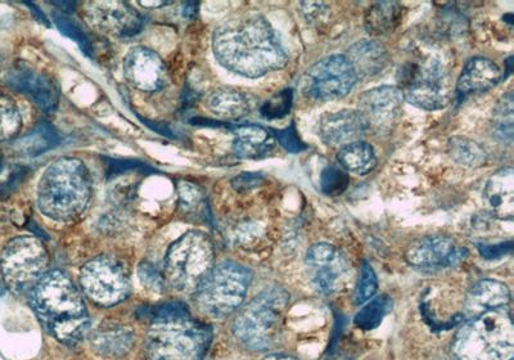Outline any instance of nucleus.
<instances>
[{
	"label": "nucleus",
	"instance_id": "nucleus-1",
	"mask_svg": "<svg viewBox=\"0 0 514 360\" xmlns=\"http://www.w3.org/2000/svg\"><path fill=\"white\" fill-rule=\"evenodd\" d=\"M213 51L220 65L249 79L283 69L288 56L266 17L242 13L225 20L213 36Z\"/></svg>",
	"mask_w": 514,
	"mask_h": 360
},
{
	"label": "nucleus",
	"instance_id": "nucleus-2",
	"mask_svg": "<svg viewBox=\"0 0 514 360\" xmlns=\"http://www.w3.org/2000/svg\"><path fill=\"white\" fill-rule=\"evenodd\" d=\"M27 294L31 309L49 335L71 346L84 340L90 324L87 306L65 273H45Z\"/></svg>",
	"mask_w": 514,
	"mask_h": 360
},
{
	"label": "nucleus",
	"instance_id": "nucleus-3",
	"mask_svg": "<svg viewBox=\"0 0 514 360\" xmlns=\"http://www.w3.org/2000/svg\"><path fill=\"white\" fill-rule=\"evenodd\" d=\"M40 213L54 222H71L87 209L93 180L87 165L75 157H62L44 171L38 184Z\"/></svg>",
	"mask_w": 514,
	"mask_h": 360
},
{
	"label": "nucleus",
	"instance_id": "nucleus-4",
	"mask_svg": "<svg viewBox=\"0 0 514 360\" xmlns=\"http://www.w3.org/2000/svg\"><path fill=\"white\" fill-rule=\"evenodd\" d=\"M514 330L507 309L473 317L455 335L453 360H512Z\"/></svg>",
	"mask_w": 514,
	"mask_h": 360
},
{
	"label": "nucleus",
	"instance_id": "nucleus-5",
	"mask_svg": "<svg viewBox=\"0 0 514 360\" xmlns=\"http://www.w3.org/2000/svg\"><path fill=\"white\" fill-rule=\"evenodd\" d=\"M213 340V331L191 313L152 322L146 340L150 360H202Z\"/></svg>",
	"mask_w": 514,
	"mask_h": 360
},
{
	"label": "nucleus",
	"instance_id": "nucleus-6",
	"mask_svg": "<svg viewBox=\"0 0 514 360\" xmlns=\"http://www.w3.org/2000/svg\"><path fill=\"white\" fill-rule=\"evenodd\" d=\"M290 296L282 288H270L255 297L237 315L234 335L251 350L274 348L281 339Z\"/></svg>",
	"mask_w": 514,
	"mask_h": 360
},
{
	"label": "nucleus",
	"instance_id": "nucleus-7",
	"mask_svg": "<svg viewBox=\"0 0 514 360\" xmlns=\"http://www.w3.org/2000/svg\"><path fill=\"white\" fill-rule=\"evenodd\" d=\"M213 241L207 234L192 231L171 243L165 258V281L175 291L196 294L214 268Z\"/></svg>",
	"mask_w": 514,
	"mask_h": 360
},
{
	"label": "nucleus",
	"instance_id": "nucleus-8",
	"mask_svg": "<svg viewBox=\"0 0 514 360\" xmlns=\"http://www.w3.org/2000/svg\"><path fill=\"white\" fill-rule=\"evenodd\" d=\"M398 88L405 101L422 110H443L449 103L444 63L434 53H413L401 67Z\"/></svg>",
	"mask_w": 514,
	"mask_h": 360
},
{
	"label": "nucleus",
	"instance_id": "nucleus-9",
	"mask_svg": "<svg viewBox=\"0 0 514 360\" xmlns=\"http://www.w3.org/2000/svg\"><path fill=\"white\" fill-rule=\"evenodd\" d=\"M251 279L249 269L234 261H224L198 287L195 294L198 308L210 317H227L242 305Z\"/></svg>",
	"mask_w": 514,
	"mask_h": 360
},
{
	"label": "nucleus",
	"instance_id": "nucleus-10",
	"mask_svg": "<svg viewBox=\"0 0 514 360\" xmlns=\"http://www.w3.org/2000/svg\"><path fill=\"white\" fill-rule=\"evenodd\" d=\"M49 256L38 238L20 236L7 243L0 258V272L13 294H25L47 273Z\"/></svg>",
	"mask_w": 514,
	"mask_h": 360
},
{
	"label": "nucleus",
	"instance_id": "nucleus-11",
	"mask_svg": "<svg viewBox=\"0 0 514 360\" xmlns=\"http://www.w3.org/2000/svg\"><path fill=\"white\" fill-rule=\"evenodd\" d=\"M80 286L93 303L101 306L121 303L130 291L124 265L110 256L88 261L80 272Z\"/></svg>",
	"mask_w": 514,
	"mask_h": 360
},
{
	"label": "nucleus",
	"instance_id": "nucleus-12",
	"mask_svg": "<svg viewBox=\"0 0 514 360\" xmlns=\"http://www.w3.org/2000/svg\"><path fill=\"white\" fill-rule=\"evenodd\" d=\"M356 81L353 66L345 54H333L315 63L306 75V92L318 101H336L354 89Z\"/></svg>",
	"mask_w": 514,
	"mask_h": 360
},
{
	"label": "nucleus",
	"instance_id": "nucleus-13",
	"mask_svg": "<svg viewBox=\"0 0 514 360\" xmlns=\"http://www.w3.org/2000/svg\"><path fill=\"white\" fill-rule=\"evenodd\" d=\"M89 25L116 38H133L143 30L144 17L125 2H88L83 7Z\"/></svg>",
	"mask_w": 514,
	"mask_h": 360
},
{
	"label": "nucleus",
	"instance_id": "nucleus-14",
	"mask_svg": "<svg viewBox=\"0 0 514 360\" xmlns=\"http://www.w3.org/2000/svg\"><path fill=\"white\" fill-rule=\"evenodd\" d=\"M124 76L134 88L148 93L164 89L169 83L164 61L146 47H134L126 54Z\"/></svg>",
	"mask_w": 514,
	"mask_h": 360
},
{
	"label": "nucleus",
	"instance_id": "nucleus-15",
	"mask_svg": "<svg viewBox=\"0 0 514 360\" xmlns=\"http://www.w3.org/2000/svg\"><path fill=\"white\" fill-rule=\"evenodd\" d=\"M467 255L466 249L452 238L430 236L413 243L407 251V261L419 269L453 268Z\"/></svg>",
	"mask_w": 514,
	"mask_h": 360
},
{
	"label": "nucleus",
	"instance_id": "nucleus-16",
	"mask_svg": "<svg viewBox=\"0 0 514 360\" xmlns=\"http://www.w3.org/2000/svg\"><path fill=\"white\" fill-rule=\"evenodd\" d=\"M404 98L398 87L382 85L364 92L359 98L360 112L368 121L369 129L389 130L398 119Z\"/></svg>",
	"mask_w": 514,
	"mask_h": 360
},
{
	"label": "nucleus",
	"instance_id": "nucleus-17",
	"mask_svg": "<svg viewBox=\"0 0 514 360\" xmlns=\"http://www.w3.org/2000/svg\"><path fill=\"white\" fill-rule=\"evenodd\" d=\"M369 130L367 119L359 110L327 112L320 117L318 135L327 146L344 147L360 141Z\"/></svg>",
	"mask_w": 514,
	"mask_h": 360
},
{
	"label": "nucleus",
	"instance_id": "nucleus-18",
	"mask_svg": "<svg viewBox=\"0 0 514 360\" xmlns=\"http://www.w3.org/2000/svg\"><path fill=\"white\" fill-rule=\"evenodd\" d=\"M8 81L13 89L29 97L45 114H53L57 110L60 89L48 75L22 66L12 72Z\"/></svg>",
	"mask_w": 514,
	"mask_h": 360
},
{
	"label": "nucleus",
	"instance_id": "nucleus-19",
	"mask_svg": "<svg viewBox=\"0 0 514 360\" xmlns=\"http://www.w3.org/2000/svg\"><path fill=\"white\" fill-rule=\"evenodd\" d=\"M502 78V70L497 63L484 57L471 58L459 76L457 92L461 97L485 93L497 87Z\"/></svg>",
	"mask_w": 514,
	"mask_h": 360
},
{
	"label": "nucleus",
	"instance_id": "nucleus-20",
	"mask_svg": "<svg viewBox=\"0 0 514 360\" xmlns=\"http://www.w3.org/2000/svg\"><path fill=\"white\" fill-rule=\"evenodd\" d=\"M92 348L107 359L123 358L132 351L135 336L132 327L119 323H105L90 336Z\"/></svg>",
	"mask_w": 514,
	"mask_h": 360
},
{
	"label": "nucleus",
	"instance_id": "nucleus-21",
	"mask_svg": "<svg viewBox=\"0 0 514 360\" xmlns=\"http://www.w3.org/2000/svg\"><path fill=\"white\" fill-rule=\"evenodd\" d=\"M358 79L374 78L380 75L390 63V54L385 45L376 40H362L345 54Z\"/></svg>",
	"mask_w": 514,
	"mask_h": 360
},
{
	"label": "nucleus",
	"instance_id": "nucleus-22",
	"mask_svg": "<svg viewBox=\"0 0 514 360\" xmlns=\"http://www.w3.org/2000/svg\"><path fill=\"white\" fill-rule=\"evenodd\" d=\"M272 130L260 125H241L234 129L233 151L246 160H260L269 156L275 148Z\"/></svg>",
	"mask_w": 514,
	"mask_h": 360
},
{
	"label": "nucleus",
	"instance_id": "nucleus-23",
	"mask_svg": "<svg viewBox=\"0 0 514 360\" xmlns=\"http://www.w3.org/2000/svg\"><path fill=\"white\" fill-rule=\"evenodd\" d=\"M511 303V291L506 283L495 279H484L476 283L468 292L466 299L467 312L476 315L507 309Z\"/></svg>",
	"mask_w": 514,
	"mask_h": 360
},
{
	"label": "nucleus",
	"instance_id": "nucleus-24",
	"mask_svg": "<svg viewBox=\"0 0 514 360\" xmlns=\"http://www.w3.org/2000/svg\"><path fill=\"white\" fill-rule=\"evenodd\" d=\"M486 202L498 218L512 219L514 210V173L504 168L493 174L485 188Z\"/></svg>",
	"mask_w": 514,
	"mask_h": 360
},
{
	"label": "nucleus",
	"instance_id": "nucleus-25",
	"mask_svg": "<svg viewBox=\"0 0 514 360\" xmlns=\"http://www.w3.org/2000/svg\"><path fill=\"white\" fill-rule=\"evenodd\" d=\"M207 110L225 120H238L251 111L249 97L234 89H219L206 101Z\"/></svg>",
	"mask_w": 514,
	"mask_h": 360
},
{
	"label": "nucleus",
	"instance_id": "nucleus-26",
	"mask_svg": "<svg viewBox=\"0 0 514 360\" xmlns=\"http://www.w3.org/2000/svg\"><path fill=\"white\" fill-rule=\"evenodd\" d=\"M403 20V7L396 2L374 3L364 17L365 29L374 36L389 35L398 29Z\"/></svg>",
	"mask_w": 514,
	"mask_h": 360
},
{
	"label": "nucleus",
	"instance_id": "nucleus-27",
	"mask_svg": "<svg viewBox=\"0 0 514 360\" xmlns=\"http://www.w3.org/2000/svg\"><path fill=\"white\" fill-rule=\"evenodd\" d=\"M313 272V283L320 294L331 295L333 292L340 290L346 282L347 274H349V264H347L344 256L338 252L335 258L326 261L315 267H311Z\"/></svg>",
	"mask_w": 514,
	"mask_h": 360
},
{
	"label": "nucleus",
	"instance_id": "nucleus-28",
	"mask_svg": "<svg viewBox=\"0 0 514 360\" xmlns=\"http://www.w3.org/2000/svg\"><path fill=\"white\" fill-rule=\"evenodd\" d=\"M341 168L346 173L367 175L377 166V156L371 144L364 141H356L342 147L337 156Z\"/></svg>",
	"mask_w": 514,
	"mask_h": 360
},
{
	"label": "nucleus",
	"instance_id": "nucleus-29",
	"mask_svg": "<svg viewBox=\"0 0 514 360\" xmlns=\"http://www.w3.org/2000/svg\"><path fill=\"white\" fill-rule=\"evenodd\" d=\"M61 137L57 129L49 123H42L26 134L18 142V152L24 156L35 157L43 155L45 152L52 151L53 148L60 146Z\"/></svg>",
	"mask_w": 514,
	"mask_h": 360
},
{
	"label": "nucleus",
	"instance_id": "nucleus-30",
	"mask_svg": "<svg viewBox=\"0 0 514 360\" xmlns=\"http://www.w3.org/2000/svg\"><path fill=\"white\" fill-rule=\"evenodd\" d=\"M448 151L450 157L464 168H481L488 161V153L479 143L472 141L470 138L453 137L449 139Z\"/></svg>",
	"mask_w": 514,
	"mask_h": 360
},
{
	"label": "nucleus",
	"instance_id": "nucleus-31",
	"mask_svg": "<svg viewBox=\"0 0 514 360\" xmlns=\"http://www.w3.org/2000/svg\"><path fill=\"white\" fill-rule=\"evenodd\" d=\"M390 308L391 300L385 295L369 300V303L355 315L356 327L362 328L364 331L376 330L386 314L390 312Z\"/></svg>",
	"mask_w": 514,
	"mask_h": 360
},
{
	"label": "nucleus",
	"instance_id": "nucleus-32",
	"mask_svg": "<svg viewBox=\"0 0 514 360\" xmlns=\"http://www.w3.org/2000/svg\"><path fill=\"white\" fill-rule=\"evenodd\" d=\"M493 128L495 137L504 143L511 144L513 139V93L509 92L500 98L494 110Z\"/></svg>",
	"mask_w": 514,
	"mask_h": 360
},
{
	"label": "nucleus",
	"instance_id": "nucleus-33",
	"mask_svg": "<svg viewBox=\"0 0 514 360\" xmlns=\"http://www.w3.org/2000/svg\"><path fill=\"white\" fill-rule=\"evenodd\" d=\"M52 16L54 24L61 31V34L74 40L79 45L81 51L87 54V56L93 57V44L90 42L89 35L84 30V27L74 18H71L69 15H63L61 12H53Z\"/></svg>",
	"mask_w": 514,
	"mask_h": 360
},
{
	"label": "nucleus",
	"instance_id": "nucleus-34",
	"mask_svg": "<svg viewBox=\"0 0 514 360\" xmlns=\"http://www.w3.org/2000/svg\"><path fill=\"white\" fill-rule=\"evenodd\" d=\"M22 117L12 98L0 96V142H7L20 133Z\"/></svg>",
	"mask_w": 514,
	"mask_h": 360
},
{
	"label": "nucleus",
	"instance_id": "nucleus-35",
	"mask_svg": "<svg viewBox=\"0 0 514 360\" xmlns=\"http://www.w3.org/2000/svg\"><path fill=\"white\" fill-rule=\"evenodd\" d=\"M350 178L346 171L338 166H327L320 175V187L324 195L341 196L349 187Z\"/></svg>",
	"mask_w": 514,
	"mask_h": 360
},
{
	"label": "nucleus",
	"instance_id": "nucleus-36",
	"mask_svg": "<svg viewBox=\"0 0 514 360\" xmlns=\"http://www.w3.org/2000/svg\"><path fill=\"white\" fill-rule=\"evenodd\" d=\"M292 103L293 90L284 89L264 103L260 110L261 116L268 120L282 119L290 114Z\"/></svg>",
	"mask_w": 514,
	"mask_h": 360
},
{
	"label": "nucleus",
	"instance_id": "nucleus-37",
	"mask_svg": "<svg viewBox=\"0 0 514 360\" xmlns=\"http://www.w3.org/2000/svg\"><path fill=\"white\" fill-rule=\"evenodd\" d=\"M377 290L378 281L376 273H374L372 265L364 261L358 287H356V304L362 305L368 303V301L372 300L374 295H376Z\"/></svg>",
	"mask_w": 514,
	"mask_h": 360
},
{
	"label": "nucleus",
	"instance_id": "nucleus-38",
	"mask_svg": "<svg viewBox=\"0 0 514 360\" xmlns=\"http://www.w3.org/2000/svg\"><path fill=\"white\" fill-rule=\"evenodd\" d=\"M103 161H105L108 177L128 173L129 170H138L142 171V173H155L156 171L152 166L137 160H117L111 159V157H103Z\"/></svg>",
	"mask_w": 514,
	"mask_h": 360
},
{
	"label": "nucleus",
	"instance_id": "nucleus-39",
	"mask_svg": "<svg viewBox=\"0 0 514 360\" xmlns=\"http://www.w3.org/2000/svg\"><path fill=\"white\" fill-rule=\"evenodd\" d=\"M274 133L275 139H278V142L287 152L300 153L306 150V144L301 141L299 134H297L295 124L292 123L288 128Z\"/></svg>",
	"mask_w": 514,
	"mask_h": 360
},
{
	"label": "nucleus",
	"instance_id": "nucleus-40",
	"mask_svg": "<svg viewBox=\"0 0 514 360\" xmlns=\"http://www.w3.org/2000/svg\"><path fill=\"white\" fill-rule=\"evenodd\" d=\"M139 277H141L144 286L152 291L164 292L166 286L165 278L161 276L159 270L152 264L143 263L139 265Z\"/></svg>",
	"mask_w": 514,
	"mask_h": 360
},
{
	"label": "nucleus",
	"instance_id": "nucleus-41",
	"mask_svg": "<svg viewBox=\"0 0 514 360\" xmlns=\"http://www.w3.org/2000/svg\"><path fill=\"white\" fill-rule=\"evenodd\" d=\"M512 242L499 243V245H480L479 250L485 259H499L512 251Z\"/></svg>",
	"mask_w": 514,
	"mask_h": 360
},
{
	"label": "nucleus",
	"instance_id": "nucleus-42",
	"mask_svg": "<svg viewBox=\"0 0 514 360\" xmlns=\"http://www.w3.org/2000/svg\"><path fill=\"white\" fill-rule=\"evenodd\" d=\"M261 180L263 178L259 174H241L240 177L233 180V186L240 189V191H246V189L259 186Z\"/></svg>",
	"mask_w": 514,
	"mask_h": 360
},
{
	"label": "nucleus",
	"instance_id": "nucleus-43",
	"mask_svg": "<svg viewBox=\"0 0 514 360\" xmlns=\"http://www.w3.org/2000/svg\"><path fill=\"white\" fill-rule=\"evenodd\" d=\"M143 121L144 124L148 126V128L155 130V132L159 133L160 135H165V137L175 139V134L173 133V130L168 128L165 124H159V123H153V121L142 119V117H139Z\"/></svg>",
	"mask_w": 514,
	"mask_h": 360
},
{
	"label": "nucleus",
	"instance_id": "nucleus-44",
	"mask_svg": "<svg viewBox=\"0 0 514 360\" xmlns=\"http://www.w3.org/2000/svg\"><path fill=\"white\" fill-rule=\"evenodd\" d=\"M53 6H56L58 8V11L63 13V15H67V13H69L70 16L72 12H75V9L76 7H78V4L69 2H58L53 3Z\"/></svg>",
	"mask_w": 514,
	"mask_h": 360
},
{
	"label": "nucleus",
	"instance_id": "nucleus-45",
	"mask_svg": "<svg viewBox=\"0 0 514 360\" xmlns=\"http://www.w3.org/2000/svg\"><path fill=\"white\" fill-rule=\"evenodd\" d=\"M29 7L33 9V11L31 12L34 13L36 20L42 22V24H44L45 26H51V22H49L47 16H45L44 13L40 11L38 7L34 6V4H29Z\"/></svg>",
	"mask_w": 514,
	"mask_h": 360
},
{
	"label": "nucleus",
	"instance_id": "nucleus-46",
	"mask_svg": "<svg viewBox=\"0 0 514 360\" xmlns=\"http://www.w3.org/2000/svg\"><path fill=\"white\" fill-rule=\"evenodd\" d=\"M169 2H141L139 6L144 8H161L164 6H168Z\"/></svg>",
	"mask_w": 514,
	"mask_h": 360
},
{
	"label": "nucleus",
	"instance_id": "nucleus-47",
	"mask_svg": "<svg viewBox=\"0 0 514 360\" xmlns=\"http://www.w3.org/2000/svg\"><path fill=\"white\" fill-rule=\"evenodd\" d=\"M196 9H197V4L188 3L186 8H184V15H186L188 17H192L197 12Z\"/></svg>",
	"mask_w": 514,
	"mask_h": 360
},
{
	"label": "nucleus",
	"instance_id": "nucleus-48",
	"mask_svg": "<svg viewBox=\"0 0 514 360\" xmlns=\"http://www.w3.org/2000/svg\"><path fill=\"white\" fill-rule=\"evenodd\" d=\"M264 360H299L293 357H288V355L275 354L270 355V357L265 358Z\"/></svg>",
	"mask_w": 514,
	"mask_h": 360
}]
</instances>
